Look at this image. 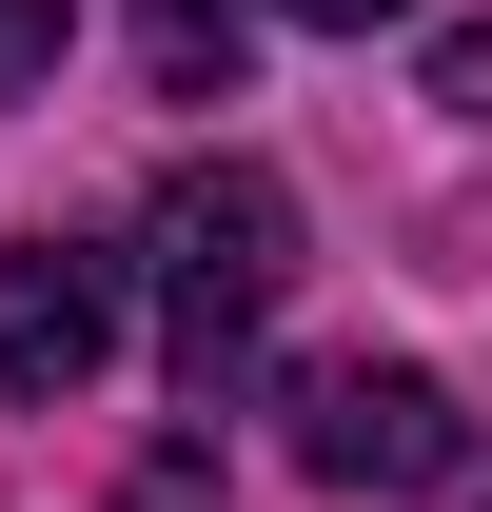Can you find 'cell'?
I'll return each instance as SVG.
<instances>
[{"label":"cell","mask_w":492,"mask_h":512,"mask_svg":"<svg viewBox=\"0 0 492 512\" xmlns=\"http://www.w3.org/2000/svg\"><path fill=\"white\" fill-rule=\"evenodd\" d=\"M296 473H335V493H453L473 473V414L414 355H335V375H296Z\"/></svg>","instance_id":"2"},{"label":"cell","mask_w":492,"mask_h":512,"mask_svg":"<svg viewBox=\"0 0 492 512\" xmlns=\"http://www.w3.org/2000/svg\"><path fill=\"white\" fill-rule=\"evenodd\" d=\"M99 355H119V256L99 237H20L0 256V394L60 414V394H99Z\"/></svg>","instance_id":"3"},{"label":"cell","mask_w":492,"mask_h":512,"mask_svg":"<svg viewBox=\"0 0 492 512\" xmlns=\"http://www.w3.org/2000/svg\"><path fill=\"white\" fill-rule=\"evenodd\" d=\"M60 40H79V0H0V79H60Z\"/></svg>","instance_id":"5"},{"label":"cell","mask_w":492,"mask_h":512,"mask_svg":"<svg viewBox=\"0 0 492 512\" xmlns=\"http://www.w3.org/2000/svg\"><path fill=\"white\" fill-rule=\"evenodd\" d=\"M276 296H296V197L256 158H178L158 178V355H178V394L237 375L276 335Z\"/></svg>","instance_id":"1"},{"label":"cell","mask_w":492,"mask_h":512,"mask_svg":"<svg viewBox=\"0 0 492 512\" xmlns=\"http://www.w3.org/2000/svg\"><path fill=\"white\" fill-rule=\"evenodd\" d=\"M237 40H256V0H138V79L158 99H237Z\"/></svg>","instance_id":"4"},{"label":"cell","mask_w":492,"mask_h":512,"mask_svg":"<svg viewBox=\"0 0 492 512\" xmlns=\"http://www.w3.org/2000/svg\"><path fill=\"white\" fill-rule=\"evenodd\" d=\"M276 20H315V40H374V20H414V0H276Z\"/></svg>","instance_id":"6"}]
</instances>
